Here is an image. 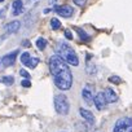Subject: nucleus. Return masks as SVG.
Here are the masks:
<instances>
[{
  "mask_svg": "<svg viewBox=\"0 0 132 132\" xmlns=\"http://www.w3.org/2000/svg\"><path fill=\"white\" fill-rule=\"evenodd\" d=\"M49 70L53 77L54 84L61 91H68L73 86V74L66 63L60 56L53 54L49 58Z\"/></svg>",
  "mask_w": 132,
  "mask_h": 132,
  "instance_id": "nucleus-1",
  "label": "nucleus"
},
{
  "mask_svg": "<svg viewBox=\"0 0 132 132\" xmlns=\"http://www.w3.org/2000/svg\"><path fill=\"white\" fill-rule=\"evenodd\" d=\"M56 52H57V56H60L68 65H73V66L79 65V58L75 51L66 42H60L56 47Z\"/></svg>",
  "mask_w": 132,
  "mask_h": 132,
  "instance_id": "nucleus-2",
  "label": "nucleus"
},
{
  "mask_svg": "<svg viewBox=\"0 0 132 132\" xmlns=\"http://www.w3.org/2000/svg\"><path fill=\"white\" fill-rule=\"evenodd\" d=\"M54 109L58 114L61 115H68L69 110H70V104L69 100L63 93L54 96Z\"/></svg>",
  "mask_w": 132,
  "mask_h": 132,
  "instance_id": "nucleus-3",
  "label": "nucleus"
},
{
  "mask_svg": "<svg viewBox=\"0 0 132 132\" xmlns=\"http://www.w3.org/2000/svg\"><path fill=\"white\" fill-rule=\"evenodd\" d=\"M113 132H132V118L129 117L119 118L114 124Z\"/></svg>",
  "mask_w": 132,
  "mask_h": 132,
  "instance_id": "nucleus-4",
  "label": "nucleus"
},
{
  "mask_svg": "<svg viewBox=\"0 0 132 132\" xmlns=\"http://www.w3.org/2000/svg\"><path fill=\"white\" fill-rule=\"evenodd\" d=\"M93 104H95V106H96L97 110H102V109L106 108L108 101H106L105 95H104L102 91H101V92H97V93L93 96Z\"/></svg>",
  "mask_w": 132,
  "mask_h": 132,
  "instance_id": "nucleus-5",
  "label": "nucleus"
},
{
  "mask_svg": "<svg viewBox=\"0 0 132 132\" xmlns=\"http://www.w3.org/2000/svg\"><path fill=\"white\" fill-rule=\"evenodd\" d=\"M56 12H57L58 16H61L63 18H69V17L73 16L74 9L70 5H58V7H56Z\"/></svg>",
  "mask_w": 132,
  "mask_h": 132,
  "instance_id": "nucleus-6",
  "label": "nucleus"
},
{
  "mask_svg": "<svg viewBox=\"0 0 132 132\" xmlns=\"http://www.w3.org/2000/svg\"><path fill=\"white\" fill-rule=\"evenodd\" d=\"M17 54H18V51H13L11 52L9 54H5L2 60L3 65L4 66H12L14 62H16V58H17Z\"/></svg>",
  "mask_w": 132,
  "mask_h": 132,
  "instance_id": "nucleus-7",
  "label": "nucleus"
},
{
  "mask_svg": "<svg viewBox=\"0 0 132 132\" xmlns=\"http://www.w3.org/2000/svg\"><path fill=\"white\" fill-rule=\"evenodd\" d=\"M79 114H80V117H82L83 119H86L88 123H91V124H95V115H93V114H92L89 110L80 108V109H79Z\"/></svg>",
  "mask_w": 132,
  "mask_h": 132,
  "instance_id": "nucleus-8",
  "label": "nucleus"
},
{
  "mask_svg": "<svg viewBox=\"0 0 132 132\" xmlns=\"http://www.w3.org/2000/svg\"><path fill=\"white\" fill-rule=\"evenodd\" d=\"M104 95H105V98L108 102H115L118 101V95L115 93V91H113V88L108 87L105 91H104Z\"/></svg>",
  "mask_w": 132,
  "mask_h": 132,
  "instance_id": "nucleus-9",
  "label": "nucleus"
},
{
  "mask_svg": "<svg viewBox=\"0 0 132 132\" xmlns=\"http://www.w3.org/2000/svg\"><path fill=\"white\" fill-rule=\"evenodd\" d=\"M82 96L84 98V101L88 104V105H92L93 104V95H92V89L89 87H86L83 91H82Z\"/></svg>",
  "mask_w": 132,
  "mask_h": 132,
  "instance_id": "nucleus-10",
  "label": "nucleus"
},
{
  "mask_svg": "<svg viewBox=\"0 0 132 132\" xmlns=\"http://www.w3.org/2000/svg\"><path fill=\"white\" fill-rule=\"evenodd\" d=\"M20 26H21L20 21H12V22H9L5 26V30H7L8 34H14V32H17L20 30Z\"/></svg>",
  "mask_w": 132,
  "mask_h": 132,
  "instance_id": "nucleus-11",
  "label": "nucleus"
},
{
  "mask_svg": "<svg viewBox=\"0 0 132 132\" xmlns=\"http://www.w3.org/2000/svg\"><path fill=\"white\" fill-rule=\"evenodd\" d=\"M13 16H18L20 13H22L23 11V4H22V0H14L13 4Z\"/></svg>",
  "mask_w": 132,
  "mask_h": 132,
  "instance_id": "nucleus-12",
  "label": "nucleus"
},
{
  "mask_svg": "<svg viewBox=\"0 0 132 132\" xmlns=\"http://www.w3.org/2000/svg\"><path fill=\"white\" fill-rule=\"evenodd\" d=\"M77 30V32H78V35H79V38L82 39V42H88L89 39H91V36L83 30V29H75Z\"/></svg>",
  "mask_w": 132,
  "mask_h": 132,
  "instance_id": "nucleus-13",
  "label": "nucleus"
},
{
  "mask_svg": "<svg viewBox=\"0 0 132 132\" xmlns=\"http://www.w3.org/2000/svg\"><path fill=\"white\" fill-rule=\"evenodd\" d=\"M38 63H39V58H35V57L32 58L31 57L25 66H27V68H30V69H34V68H36V66H38Z\"/></svg>",
  "mask_w": 132,
  "mask_h": 132,
  "instance_id": "nucleus-14",
  "label": "nucleus"
},
{
  "mask_svg": "<svg viewBox=\"0 0 132 132\" xmlns=\"http://www.w3.org/2000/svg\"><path fill=\"white\" fill-rule=\"evenodd\" d=\"M36 47H38L40 51L45 49V47H47V40H45L44 38H39V39L36 40Z\"/></svg>",
  "mask_w": 132,
  "mask_h": 132,
  "instance_id": "nucleus-15",
  "label": "nucleus"
},
{
  "mask_svg": "<svg viewBox=\"0 0 132 132\" xmlns=\"http://www.w3.org/2000/svg\"><path fill=\"white\" fill-rule=\"evenodd\" d=\"M51 27H52V30H58L61 27V21H58L57 18H52L51 20Z\"/></svg>",
  "mask_w": 132,
  "mask_h": 132,
  "instance_id": "nucleus-16",
  "label": "nucleus"
},
{
  "mask_svg": "<svg viewBox=\"0 0 132 132\" xmlns=\"http://www.w3.org/2000/svg\"><path fill=\"white\" fill-rule=\"evenodd\" d=\"M2 82H3L5 86H12V84L14 83V78H13V77H9V75H7V77H3Z\"/></svg>",
  "mask_w": 132,
  "mask_h": 132,
  "instance_id": "nucleus-17",
  "label": "nucleus"
},
{
  "mask_svg": "<svg viewBox=\"0 0 132 132\" xmlns=\"http://www.w3.org/2000/svg\"><path fill=\"white\" fill-rule=\"evenodd\" d=\"M31 58V56H30V53L29 52H23L22 54H21V62L23 63V65H26L27 62H29V60Z\"/></svg>",
  "mask_w": 132,
  "mask_h": 132,
  "instance_id": "nucleus-18",
  "label": "nucleus"
},
{
  "mask_svg": "<svg viewBox=\"0 0 132 132\" xmlns=\"http://www.w3.org/2000/svg\"><path fill=\"white\" fill-rule=\"evenodd\" d=\"M109 82L110 83H114V84H120L122 83V79L117 75H113V77H109Z\"/></svg>",
  "mask_w": 132,
  "mask_h": 132,
  "instance_id": "nucleus-19",
  "label": "nucleus"
},
{
  "mask_svg": "<svg viewBox=\"0 0 132 132\" xmlns=\"http://www.w3.org/2000/svg\"><path fill=\"white\" fill-rule=\"evenodd\" d=\"M73 2H74L75 5H78V7H83V5L87 3V0H73Z\"/></svg>",
  "mask_w": 132,
  "mask_h": 132,
  "instance_id": "nucleus-20",
  "label": "nucleus"
},
{
  "mask_svg": "<svg viewBox=\"0 0 132 132\" xmlns=\"http://www.w3.org/2000/svg\"><path fill=\"white\" fill-rule=\"evenodd\" d=\"M21 84H22V87H25V88H29V87L31 86V83H30V79H23V80L21 82Z\"/></svg>",
  "mask_w": 132,
  "mask_h": 132,
  "instance_id": "nucleus-21",
  "label": "nucleus"
},
{
  "mask_svg": "<svg viewBox=\"0 0 132 132\" xmlns=\"http://www.w3.org/2000/svg\"><path fill=\"white\" fill-rule=\"evenodd\" d=\"M20 74H21L23 78H26V79H30V73H27L26 70H23V69H22V70H20Z\"/></svg>",
  "mask_w": 132,
  "mask_h": 132,
  "instance_id": "nucleus-22",
  "label": "nucleus"
},
{
  "mask_svg": "<svg viewBox=\"0 0 132 132\" xmlns=\"http://www.w3.org/2000/svg\"><path fill=\"white\" fill-rule=\"evenodd\" d=\"M65 36H66V39L73 40V32H71L70 30H66V31H65Z\"/></svg>",
  "mask_w": 132,
  "mask_h": 132,
  "instance_id": "nucleus-23",
  "label": "nucleus"
},
{
  "mask_svg": "<svg viewBox=\"0 0 132 132\" xmlns=\"http://www.w3.org/2000/svg\"><path fill=\"white\" fill-rule=\"evenodd\" d=\"M23 45H25V47H29V45H30V43H29L27 40H23Z\"/></svg>",
  "mask_w": 132,
  "mask_h": 132,
  "instance_id": "nucleus-24",
  "label": "nucleus"
},
{
  "mask_svg": "<svg viewBox=\"0 0 132 132\" xmlns=\"http://www.w3.org/2000/svg\"><path fill=\"white\" fill-rule=\"evenodd\" d=\"M49 11H51V9H49V8H47V9H44V13L47 14V13H49Z\"/></svg>",
  "mask_w": 132,
  "mask_h": 132,
  "instance_id": "nucleus-25",
  "label": "nucleus"
},
{
  "mask_svg": "<svg viewBox=\"0 0 132 132\" xmlns=\"http://www.w3.org/2000/svg\"><path fill=\"white\" fill-rule=\"evenodd\" d=\"M3 2H4V0H0V3H3Z\"/></svg>",
  "mask_w": 132,
  "mask_h": 132,
  "instance_id": "nucleus-26",
  "label": "nucleus"
},
{
  "mask_svg": "<svg viewBox=\"0 0 132 132\" xmlns=\"http://www.w3.org/2000/svg\"><path fill=\"white\" fill-rule=\"evenodd\" d=\"M0 16H2V9H0Z\"/></svg>",
  "mask_w": 132,
  "mask_h": 132,
  "instance_id": "nucleus-27",
  "label": "nucleus"
},
{
  "mask_svg": "<svg viewBox=\"0 0 132 132\" xmlns=\"http://www.w3.org/2000/svg\"><path fill=\"white\" fill-rule=\"evenodd\" d=\"M61 132H65V131H61Z\"/></svg>",
  "mask_w": 132,
  "mask_h": 132,
  "instance_id": "nucleus-28",
  "label": "nucleus"
}]
</instances>
